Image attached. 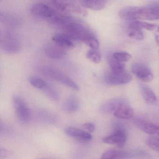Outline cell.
I'll return each mask as SVG.
<instances>
[{
    "instance_id": "cell-21",
    "label": "cell",
    "mask_w": 159,
    "mask_h": 159,
    "mask_svg": "<svg viewBox=\"0 0 159 159\" xmlns=\"http://www.w3.org/2000/svg\"><path fill=\"white\" fill-rule=\"evenodd\" d=\"M29 81L33 87L43 91L46 90L50 85L46 81L37 76H30L29 78Z\"/></svg>"
},
{
    "instance_id": "cell-2",
    "label": "cell",
    "mask_w": 159,
    "mask_h": 159,
    "mask_svg": "<svg viewBox=\"0 0 159 159\" xmlns=\"http://www.w3.org/2000/svg\"><path fill=\"white\" fill-rule=\"evenodd\" d=\"M0 45L4 52L11 54L18 52L22 46L18 36L9 30H4L1 33Z\"/></svg>"
},
{
    "instance_id": "cell-19",
    "label": "cell",
    "mask_w": 159,
    "mask_h": 159,
    "mask_svg": "<svg viewBox=\"0 0 159 159\" xmlns=\"http://www.w3.org/2000/svg\"><path fill=\"white\" fill-rule=\"evenodd\" d=\"M80 102L76 98L71 97L67 98L62 105L63 110L68 113H72L78 110Z\"/></svg>"
},
{
    "instance_id": "cell-17",
    "label": "cell",
    "mask_w": 159,
    "mask_h": 159,
    "mask_svg": "<svg viewBox=\"0 0 159 159\" xmlns=\"http://www.w3.org/2000/svg\"><path fill=\"white\" fill-rule=\"evenodd\" d=\"M83 7L94 10L100 11L106 7L107 1L104 0H84L80 2Z\"/></svg>"
},
{
    "instance_id": "cell-4",
    "label": "cell",
    "mask_w": 159,
    "mask_h": 159,
    "mask_svg": "<svg viewBox=\"0 0 159 159\" xmlns=\"http://www.w3.org/2000/svg\"><path fill=\"white\" fill-rule=\"evenodd\" d=\"M12 102L18 120L22 123H27L30 120L31 113L25 100L19 96L15 95L13 97Z\"/></svg>"
},
{
    "instance_id": "cell-10",
    "label": "cell",
    "mask_w": 159,
    "mask_h": 159,
    "mask_svg": "<svg viewBox=\"0 0 159 159\" xmlns=\"http://www.w3.org/2000/svg\"><path fill=\"white\" fill-rule=\"evenodd\" d=\"M65 132L67 135L80 142L86 143L92 139V136L90 133L76 127H68L66 128Z\"/></svg>"
},
{
    "instance_id": "cell-29",
    "label": "cell",
    "mask_w": 159,
    "mask_h": 159,
    "mask_svg": "<svg viewBox=\"0 0 159 159\" xmlns=\"http://www.w3.org/2000/svg\"><path fill=\"white\" fill-rule=\"evenodd\" d=\"M112 56L115 59L122 63L129 61L132 58L131 55L126 52H117L113 53Z\"/></svg>"
},
{
    "instance_id": "cell-14",
    "label": "cell",
    "mask_w": 159,
    "mask_h": 159,
    "mask_svg": "<svg viewBox=\"0 0 159 159\" xmlns=\"http://www.w3.org/2000/svg\"><path fill=\"white\" fill-rule=\"evenodd\" d=\"M52 40L56 44L64 49L73 48L75 45L73 40L64 33H56L52 37Z\"/></svg>"
},
{
    "instance_id": "cell-9",
    "label": "cell",
    "mask_w": 159,
    "mask_h": 159,
    "mask_svg": "<svg viewBox=\"0 0 159 159\" xmlns=\"http://www.w3.org/2000/svg\"><path fill=\"white\" fill-rule=\"evenodd\" d=\"M131 70L132 72L143 81L148 82L153 80V74L146 65L141 63H135L132 66Z\"/></svg>"
},
{
    "instance_id": "cell-24",
    "label": "cell",
    "mask_w": 159,
    "mask_h": 159,
    "mask_svg": "<svg viewBox=\"0 0 159 159\" xmlns=\"http://www.w3.org/2000/svg\"><path fill=\"white\" fill-rule=\"evenodd\" d=\"M121 101V100L119 99H116V98L111 99L102 105L100 109L103 112H107V113L111 112V111L113 112L118 105Z\"/></svg>"
},
{
    "instance_id": "cell-11",
    "label": "cell",
    "mask_w": 159,
    "mask_h": 159,
    "mask_svg": "<svg viewBox=\"0 0 159 159\" xmlns=\"http://www.w3.org/2000/svg\"><path fill=\"white\" fill-rule=\"evenodd\" d=\"M134 124L138 129L144 133L159 135V125L152 122L137 119L135 120Z\"/></svg>"
},
{
    "instance_id": "cell-33",
    "label": "cell",
    "mask_w": 159,
    "mask_h": 159,
    "mask_svg": "<svg viewBox=\"0 0 159 159\" xmlns=\"http://www.w3.org/2000/svg\"><path fill=\"white\" fill-rule=\"evenodd\" d=\"M155 36L156 43H158V44H159V25H158L157 30H156Z\"/></svg>"
},
{
    "instance_id": "cell-3",
    "label": "cell",
    "mask_w": 159,
    "mask_h": 159,
    "mask_svg": "<svg viewBox=\"0 0 159 159\" xmlns=\"http://www.w3.org/2000/svg\"><path fill=\"white\" fill-rule=\"evenodd\" d=\"M30 11L35 17L47 20L48 22H50L59 12L52 6L44 2L34 3L30 7Z\"/></svg>"
},
{
    "instance_id": "cell-16",
    "label": "cell",
    "mask_w": 159,
    "mask_h": 159,
    "mask_svg": "<svg viewBox=\"0 0 159 159\" xmlns=\"http://www.w3.org/2000/svg\"><path fill=\"white\" fill-rule=\"evenodd\" d=\"M0 20L4 25L12 27L17 26L21 23V19L17 15L12 13L5 12H1L0 13Z\"/></svg>"
},
{
    "instance_id": "cell-13",
    "label": "cell",
    "mask_w": 159,
    "mask_h": 159,
    "mask_svg": "<svg viewBox=\"0 0 159 159\" xmlns=\"http://www.w3.org/2000/svg\"><path fill=\"white\" fill-rule=\"evenodd\" d=\"M44 52L48 57L54 59H62L66 54L64 48L56 44L46 45L44 48Z\"/></svg>"
},
{
    "instance_id": "cell-32",
    "label": "cell",
    "mask_w": 159,
    "mask_h": 159,
    "mask_svg": "<svg viewBox=\"0 0 159 159\" xmlns=\"http://www.w3.org/2000/svg\"><path fill=\"white\" fill-rule=\"evenodd\" d=\"M11 155V152L6 149L1 148L0 159H5Z\"/></svg>"
},
{
    "instance_id": "cell-22",
    "label": "cell",
    "mask_w": 159,
    "mask_h": 159,
    "mask_svg": "<svg viewBox=\"0 0 159 159\" xmlns=\"http://www.w3.org/2000/svg\"><path fill=\"white\" fill-rule=\"evenodd\" d=\"M108 60L111 72L114 73H121L125 71V66L123 63L116 60L112 56L110 57Z\"/></svg>"
},
{
    "instance_id": "cell-18",
    "label": "cell",
    "mask_w": 159,
    "mask_h": 159,
    "mask_svg": "<svg viewBox=\"0 0 159 159\" xmlns=\"http://www.w3.org/2000/svg\"><path fill=\"white\" fill-rule=\"evenodd\" d=\"M141 93L144 100L149 105H153L157 102V98L154 92L148 86L144 84L141 86Z\"/></svg>"
},
{
    "instance_id": "cell-7",
    "label": "cell",
    "mask_w": 159,
    "mask_h": 159,
    "mask_svg": "<svg viewBox=\"0 0 159 159\" xmlns=\"http://www.w3.org/2000/svg\"><path fill=\"white\" fill-rule=\"evenodd\" d=\"M126 139L125 130L123 127H116L114 132L104 138L102 141L106 144L116 145L122 148L124 146Z\"/></svg>"
},
{
    "instance_id": "cell-26",
    "label": "cell",
    "mask_w": 159,
    "mask_h": 159,
    "mask_svg": "<svg viewBox=\"0 0 159 159\" xmlns=\"http://www.w3.org/2000/svg\"><path fill=\"white\" fill-rule=\"evenodd\" d=\"M126 33L129 37L137 40L141 41L144 39V35L142 30L139 29L128 27Z\"/></svg>"
},
{
    "instance_id": "cell-30",
    "label": "cell",
    "mask_w": 159,
    "mask_h": 159,
    "mask_svg": "<svg viewBox=\"0 0 159 159\" xmlns=\"http://www.w3.org/2000/svg\"><path fill=\"white\" fill-rule=\"evenodd\" d=\"M43 92L45 93V94L48 96V97H49L52 100L55 101H57L59 100V95L58 93L54 88L52 87L51 85H49L48 88Z\"/></svg>"
},
{
    "instance_id": "cell-28",
    "label": "cell",
    "mask_w": 159,
    "mask_h": 159,
    "mask_svg": "<svg viewBox=\"0 0 159 159\" xmlns=\"http://www.w3.org/2000/svg\"><path fill=\"white\" fill-rule=\"evenodd\" d=\"M147 145L152 149L155 151L159 152V137L152 136L147 139Z\"/></svg>"
},
{
    "instance_id": "cell-6",
    "label": "cell",
    "mask_w": 159,
    "mask_h": 159,
    "mask_svg": "<svg viewBox=\"0 0 159 159\" xmlns=\"http://www.w3.org/2000/svg\"><path fill=\"white\" fill-rule=\"evenodd\" d=\"M52 5L58 11L63 12H70L84 16L86 12L81 6L73 2L64 1H53Z\"/></svg>"
},
{
    "instance_id": "cell-27",
    "label": "cell",
    "mask_w": 159,
    "mask_h": 159,
    "mask_svg": "<svg viewBox=\"0 0 159 159\" xmlns=\"http://www.w3.org/2000/svg\"><path fill=\"white\" fill-rule=\"evenodd\" d=\"M86 57L90 61L96 64L101 61V54L98 49H90L86 53Z\"/></svg>"
},
{
    "instance_id": "cell-5",
    "label": "cell",
    "mask_w": 159,
    "mask_h": 159,
    "mask_svg": "<svg viewBox=\"0 0 159 159\" xmlns=\"http://www.w3.org/2000/svg\"><path fill=\"white\" fill-rule=\"evenodd\" d=\"M138 19L150 21L159 19V1L139 7Z\"/></svg>"
},
{
    "instance_id": "cell-8",
    "label": "cell",
    "mask_w": 159,
    "mask_h": 159,
    "mask_svg": "<svg viewBox=\"0 0 159 159\" xmlns=\"http://www.w3.org/2000/svg\"><path fill=\"white\" fill-rule=\"evenodd\" d=\"M132 80V75L126 71L121 73L110 72L106 74L105 77L106 83L111 85L126 84L130 82Z\"/></svg>"
},
{
    "instance_id": "cell-25",
    "label": "cell",
    "mask_w": 159,
    "mask_h": 159,
    "mask_svg": "<svg viewBox=\"0 0 159 159\" xmlns=\"http://www.w3.org/2000/svg\"><path fill=\"white\" fill-rule=\"evenodd\" d=\"M124 154L120 152L113 149H109L103 152L101 159H120L123 158Z\"/></svg>"
},
{
    "instance_id": "cell-23",
    "label": "cell",
    "mask_w": 159,
    "mask_h": 159,
    "mask_svg": "<svg viewBox=\"0 0 159 159\" xmlns=\"http://www.w3.org/2000/svg\"><path fill=\"white\" fill-rule=\"evenodd\" d=\"M158 25H154V24H150L147 22H142L139 21H134L131 22L129 24V26L130 27L135 28L139 29L140 30H156Z\"/></svg>"
},
{
    "instance_id": "cell-15",
    "label": "cell",
    "mask_w": 159,
    "mask_h": 159,
    "mask_svg": "<svg viewBox=\"0 0 159 159\" xmlns=\"http://www.w3.org/2000/svg\"><path fill=\"white\" fill-rule=\"evenodd\" d=\"M139 7L129 6L125 7L119 12V16L121 19L127 21H136L138 19Z\"/></svg>"
},
{
    "instance_id": "cell-20",
    "label": "cell",
    "mask_w": 159,
    "mask_h": 159,
    "mask_svg": "<svg viewBox=\"0 0 159 159\" xmlns=\"http://www.w3.org/2000/svg\"><path fill=\"white\" fill-rule=\"evenodd\" d=\"M37 118L39 120L47 123H54L56 122L55 115L52 112L45 110L40 109L37 111Z\"/></svg>"
},
{
    "instance_id": "cell-1",
    "label": "cell",
    "mask_w": 159,
    "mask_h": 159,
    "mask_svg": "<svg viewBox=\"0 0 159 159\" xmlns=\"http://www.w3.org/2000/svg\"><path fill=\"white\" fill-rule=\"evenodd\" d=\"M39 71L44 76L53 79L66 86L76 91L80 90L79 85L67 75L52 67L41 66L39 68Z\"/></svg>"
},
{
    "instance_id": "cell-12",
    "label": "cell",
    "mask_w": 159,
    "mask_h": 159,
    "mask_svg": "<svg viewBox=\"0 0 159 159\" xmlns=\"http://www.w3.org/2000/svg\"><path fill=\"white\" fill-rule=\"evenodd\" d=\"M113 114L119 119L130 120L134 116V111L128 104L122 101L113 111Z\"/></svg>"
},
{
    "instance_id": "cell-31",
    "label": "cell",
    "mask_w": 159,
    "mask_h": 159,
    "mask_svg": "<svg viewBox=\"0 0 159 159\" xmlns=\"http://www.w3.org/2000/svg\"><path fill=\"white\" fill-rule=\"evenodd\" d=\"M82 127L88 131V133H91L94 132L95 130V126L92 123L87 122L84 124L82 125Z\"/></svg>"
}]
</instances>
